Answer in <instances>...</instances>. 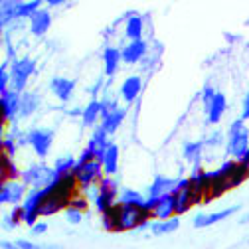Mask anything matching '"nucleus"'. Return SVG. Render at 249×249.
<instances>
[{
	"instance_id": "nucleus-47",
	"label": "nucleus",
	"mask_w": 249,
	"mask_h": 249,
	"mask_svg": "<svg viewBox=\"0 0 249 249\" xmlns=\"http://www.w3.org/2000/svg\"><path fill=\"white\" fill-rule=\"evenodd\" d=\"M70 117H83V109H70V111H66Z\"/></svg>"
},
{
	"instance_id": "nucleus-50",
	"label": "nucleus",
	"mask_w": 249,
	"mask_h": 249,
	"mask_svg": "<svg viewBox=\"0 0 249 249\" xmlns=\"http://www.w3.org/2000/svg\"><path fill=\"white\" fill-rule=\"evenodd\" d=\"M239 224H249V212H247L243 217H239Z\"/></svg>"
},
{
	"instance_id": "nucleus-38",
	"label": "nucleus",
	"mask_w": 249,
	"mask_h": 249,
	"mask_svg": "<svg viewBox=\"0 0 249 249\" xmlns=\"http://www.w3.org/2000/svg\"><path fill=\"white\" fill-rule=\"evenodd\" d=\"M64 215H66V222H68L70 226H77V224L83 222V212L73 210V208H68V210L64 212Z\"/></svg>"
},
{
	"instance_id": "nucleus-35",
	"label": "nucleus",
	"mask_w": 249,
	"mask_h": 249,
	"mask_svg": "<svg viewBox=\"0 0 249 249\" xmlns=\"http://www.w3.org/2000/svg\"><path fill=\"white\" fill-rule=\"evenodd\" d=\"M0 144H2V152H4V154H8L10 159H12L14 154H16V148H18V141H16V137H14L12 133L4 135V137H2V142H0Z\"/></svg>"
},
{
	"instance_id": "nucleus-49",
	"label": "nucleus",
	"mask_w": 249,
	"mask_h": 249,
	"mask_svg": "<svg viewBox=\"0 0 249 249\" xmlns=\"http://www.w3.org/2000/svg\"><path fill=\"white\" fill-rule=\"evenodd\" d=\"M50 8H57V6H61V4H64V0H48V2H46Z\"/></svg>"
},
{
	"instance_id": "nucleus-23",
	"label": "nucleus",
	"mask_w": 249,
	"mask_h": 249,
	"mask_svg": "<svg viewBox=\"0 0 249 249\" xmlns=\"http://www.w3.org/2000/svg\"><path fill=\"white\" fill-rule=\"evenodd\" d=\"M99 119H101V99H91L87 107L83 109L81 123H83V127H95Z\"/></svg>"
},
{
	"instance_id": "nucleus-8",
	"label": "nucleus",
	"mask_w": 249,
	"mask_h": 249,
	"mask_svg": "<svg viewBox=\"0 0 249 249\" xmlns=\"http://www.w3.org/2000/svg\"><path fill=\"white\" fill-rule=\"evenodd\" d=\"M176 215V200H174V194H166V196H160L157 198V204L152 208V217L157 222H166L170 217Z\"/></svg>"
},
{
	"instance_id": "nucleus-18",
	"label": "nucleus",
	"mask_w": 249,
	"mask_h": 249,
	"mask_svg": "<svg viewBox=\"0 0 249 249\" xmlns=\"http://www.w3.org/2000/svg\"><path fill=\"white\" fill-rule=\"evenodd\" d=\"M184 160H188L192 166H202V154H204V141L186 142L182 148Z\"/></svg>"
},
{
	"instance_id": "nucleus-4",
	"label": "nucleus",
	"mask_w": 249,
	"mask_h": 249,
	"mask_svg": "<svg viewBox=\"0 0 249 249\" xmlns=\"http://www.w3.org/2000/svg\"><path fill=\"white\" fill-rule=\"evenodd\" d=\"M103 164H101V160H89V162H85V164H77L75 168H73V174H75V178H77V186L81 190H87V188H91V186H95V184H99L105 176H103Z\"/></svg>"
},
{
	"instance_id": "nucleus-3",
	"label": "nucleus",
	"mask_w": 249,
	"mask_h": 249,
	"mask_svg": "<svg viewBox=\"0 0 249 249\" xmlns=\"http://www.w3.org/2000/svg\"><path fill=\"white\" fill-rule=\"evenodd\" d=\"M36 71V59L32 57H20L10 64V89L16 93H24L28 79Z\"/></svg>"
},
{
	"instance_id": "nucleus-16",
	"label": "nucleus",
	"mask_w": 249,
	"mask_h": 249,
	"mask_svg": "<svg viewBox=\"0 0 249 249\" xmlns=\"http://www.w3.org/2000/svg\"><path fill=\"white\" fill-rule=\"evenodd\" d=\"M226 107H228V101H226V95L224 93H215V97L212 99V103L206 107V115H208V123L215 124L220 123L224 113H226Z\"/></svg>"
},
{
	"instance_id": "nucleus-44",
	"label": "nucleus",
	"mask_w": 249,
	"mask_h": 249,
	"mask_svg": "<svg viewBox=\"0 0 249 249\" xmlns=\"http://www.w3.org/2000/svg\"><path fill=\"white\" fill-rule=\"evenodd\" d=\"M89 160H97V159H95V154H93V152L85 146L83 152L79 154V159H77V164H85V162H89Z\"/></svg>"
},
{
	"instance_id": "nucleus-1",
	"label": "nucleus",
	"mask_w": 249,
	"mask_h": 249,
	"mask_svg": "<svg viewBox=\"0 0 249 249\" xmlns=\"http://www.w3.org/2000/svg\"><path fill=\"white\" fill-rule=\"evenodd\" d=\"M226 150L230 157H233L237 162L247 154L249 150V131L245 127V121L239 117L230 124L228 131V142H226Z\"/></svg>"
},
{
	"instance_id": "nucleus-29",
	"label": "nucleus",
	"mask_w": 249,
	"mask_h": 249,
	"mask_svg": "<svg viewBox=\"0 0 249 249\" xmlns=\"http://www.w3.org/2000/svg\"><path fill=\"white\" fill-rule=\"evenodd\" d=\"M178 226H180V220H178V215H174L166 222H152L150 224V231H152V235H166V233L176 231Z\"/></svg>"
},
{
	"instance_id": "nucleus-36",
	"label": "nucleus",
	"mask_w": 249,
	"mask_h": 249,
	"mask_svg": "<svg viewBox=\"0 0 249 249\" xmlns=\"http://www.w3.org/2000/svg\"><path fill=\"white\" fill-rule=\"evenodd\" d=\"M8 83H10V68H8V61H2V66H0V95L10 91Z\"/></svg>"
},
{
	"instance_id": "nucleus-27",
	"label": "nucleus",
	"mask_w": 249,
	"mask_h": 249,
	"mask_svg": "<svg viewBox=\"0 0 249 249\" xmlns=\"http://www.w3.org/2000/svg\"><path fill=\"white\" fill-rule=\"evenodd\" d=\"M174 200H176V215H182L188 212L196 200H194V194L190 192V188H186V190H180V192H174Z\"/></svg>"
},
{
	"instance_id": "nucleus-46",
	"label": "nucleus",
	"mask_w": 249,
	"mask_h": 249,
	"mask_svg": "<svg viewBox=\"0 0 249 249\" xmlns=\"http://www.w3.org/2000/svg\"><path fill=\"white\" fill-rule=\"evenodd\" d=\"M101 85H103V77H99V79H97V83H95V85H93V87L89 89V93H91L93 97H95L97 93H99V87H101Z\"/></svg>"
},
{
	"instance_id": "nucleus-39",
	"label": "nucleus",
	"mask_w": 249,
	"mask_h": 249,
	"mask_svg": "<svg viewBox=\"0 0 249 249\" xmlns=\"http://www.w3.org/2000/svg\"><path fill=\"white\" fill-rule=\"evenodd\" d=\"M70 208L79 210V212H87V210H89V200H87L85 196H81V194H75V196L71 198V202H70Z\"/></svg>"
},
{
	"instance_id": "nucleus-48",
	"label": "nucleus",
	"mask_w": 249,
	"mask_h": 249,
	"mask_svg": "<svg viewBox=\"0 0 249 249\" xmlns=\"http://www.w3.org/2000/svg\"><path fill=\"white\" fill-rule=\"evenodd\" d=\"M2 249H20L16 241H2Z\"/></svg>"
},
{
	"instance_id": "nucleus-22",
	"label": "nucleus",
	"mask_w": 249,
	"mask_h": 249,
	"mask_svg": "<svg viewBox=\"0 0 249 249\" xmlns=\"http://www.w3.org/2000/svg\"><path fill=\"white\" fill-rule=\"evenodd\" d=\"M119 222H121V204H115L113 208H109V210L101 215V226H103L105 231H111V233L121 231Z\"/></svg>"
},
{
	"instance_id": "nucleus-17",
	"label": "nucleus",
	"mask_w": 249,
	"mask_h": 249,
	"mask_svg": "<svg viewBox=\"0 0 249 249\" xmlns=\"http://www.w3.org/2000/svg\"><path fill=\"white\" fill-rule=\"evenodd\" d=\"M123 61V55H121V50L119 48H105L103 50V66H105V75L107 77H113L119 70V64Z\"/></svg>"
},
{
	"instance_id": "nucleus-20",
	"label": "nucleus",
	"mask_w": 249,
	"mask_h": 249,
	"mask_svg": "<svg viewBox=\"0 0 249 249\" xmlns=\"http://www.w3.org/2000/svg\"><path fill=\"white\" fill-rule=\"evenodd\" d=\"M142 30H144V22H142V16L137 12L124 22V36H127L131 42L142 40Z\"/></svg>"
},
{
	"instance_id": "nucleus-42",
	"label": "nucleus",
	"mask_w": 249,
	"mask_h": 249,
	"mask_svg": "<svg viewBox=\"0 0 249 249\" xmlns=\"http://www.w3.org/2000/svg\"><path fill=\"white\" fill-rule=\"evenodd\" d=\"M215 93H217V91H213L212 85H206V87H204V91H202V103H204V109L212 103V99L215 97Z\"/></svg>"
},
{
	"instance_id": "nucleus-31",
	"label": "nucleus",
	"mask_w": 249,
	"mask_h": 249,
	"mask_svg": "<svg viewBox=\"0 0 249 249\" xmlns=\"http://www.w3.org/2000/svg\"><path fill=\"white\" fill-rule=\"evenodd\" d=\"M77 166V159L71 157V154H64V157H57L55 159V172L61 176V174H68V172H73V168Z\"/></svg>"
},
{
	"instance_id": "nucleus-28",
	"label": "nucleus",
	"mask_w": 249,
	"mask_h": 249,
	"mask_svg": "<svg viewBox=\"0 0 249 249\" xmlns=\"http://www.w3.org/2000/svg\"><path fill=\"white\" fill-rule=\"evenodd\" d=\"M0 8H2L0 10V24H2V28L16 22V8H18L16 0H2Z\"/></svg>"
},
{
	"instance_id": "nucleus-10",
	"label": "nucleus",
	"mask_w": 249,
	"mask_h": 249,
	"mask_svg": "<svg viewBox=\"0 0 249 249\" xmlns=\"http://www.w3.org/2000/svg\"><path fill=\"white\" fill-rule=\"evenodd\" d=\"M178 184V178H170V176H154L152 184L148 186V196L150 198H160V196H166V194H172L174 188Z\"/></svg>"
},
{
	"instance_id": "nucleus-19",
	"label": "nucleus",
	"mask_w": 249,
	"mask_h": 249,
	"mask_svg": "<svg viewBox=\"0 0 249 249\" xmlns=\"http://www.w3.org/2000/svg\"><path fill=\"white\" fill-rule=\"evenodd\" d=\"M40 103H42V99H40L38 93H34V91H24V93H22V103H20V117L26 119V117H30V115H34V113L38 111Z\"/></svg>"
},
{
	"instance_id": "nucleus-7",
	"label": "nucleus",
	"mask_w": 249,
	"mask_h": 249,
	"mask_svg": "<svg viewBox=\"0 0 249 249\" xmlns=\"http://www.w3.org/2000/svg\"><path fill=\"white\" fill-rule=\"evenodd\" d=\"M52 142H53V131L52 129H46V127H38V129H32L28 131V144L34 148V152L38 157H46L52 148Z\"/></svg>"
},
{
	"instance_id": "nucleus-12",
	"label": "nucleus",
	"mask_w": 249,
	"mask_h": 249,
	"mask_svg": "<svg viewBox=\"0 0 249 249\" xmlns=\"http://www.w3.org/2000/svg\"><path fill=\"white\" fill-rule=\"evenodd\" d=\"M73 89H75V81L68 79V77H52V81H50V91L64 103L71 99Z\"/></svg>"
},
{
	"instance_id": "nucleus-15",
	"label": "nucleus",
	"mask_w": 249,
	"mask_h": 249,
	"mask_svg": "<svg viewBox=\"0 0 249 249\" xmlns=\"http://www.w3.org/2000/svg\"><path fill=\"white\" fill-rule=\"evenodd\" d=\"M141 89H142V79L139 75H131V77H127L121 83L119 93H121V97L124 99V103H135L137 97L141 95Z\"/></svg>"
},
{
	"instance_id": "nucleus-43",
	"label": "nucleus",
	"mask_w": 249,
	"mask_h": 249,
	"mask_svg": "<svg viewBox=\"0 0 249 249\" xmlns=\"http://www.w3.org/2000/svg\"><path fill=\"white\" fill-rule=\"evenodd\" d=\"M46 231H48V224H46V222H36L32 228H30V235H32V237L44 235Z\"/></svg>"
},
{
	"instance_id": "nucleus-51",
	"label": "nucleus",
	"mask_w": 249,
	"mask_h": 249,
	"mask_svg": "<svg viewBox=\"0 0 249 249\" xmlns=\"http://www.w3.org/2000/svg\"><path fill=\"white\" fill-rule=\"evenodd\" d=\"M226 40H239V36H235V34H226Z\"/></svg>"
},
{
	"instance_id": "nucleus-33",
	"label": "nucleus",
	"mask_w": 249,
	"mask_h": 249,
	"mask_svg": "<svg viewBox=\"0 0 249 249\" xmlns=\"http://www.w3.org/2000/svg\"><path fill=\"white\" fill-rule=\"evenodd\" d=\"M22 224V206H14L8 213H4L2 217V228L4 230H14Z\"/></svg>"
},
{
	"instance_id": "nucleus-30",
	"label": "nucleus",
	"mask_w": 249,
	"mask_h": 249,
	"mask_svg": "<svg viewBox=\"0 0 249 249\" xmlns=\"http://www.w3.org/2000/svg\"><path fill=\"white\" fill-rule=\"evenodd\" d=\"M42 8V0H30V2H18V8H16V20H22V18H32L38 10Z\"/></svg>"
},
{
	"instance_id": "nucleus-37",
	"label": "nucleus",
	"mask_w": 249,
	"mask_h": 249,
	"mask_svg": "<svg viewBox=\"0 0 249 249\" xmlns=\"http://www.w3.org/2000/svg\"><path fill=\"white\" fill-rule=\"evenodd\" d=\"M117 109H121V107H119V103H117L115 99H111V97H103V99H101V119L109 117V115L115 113Z\"/></svg>"
},
{
	"instance_id": "nucleus-9",
	"label": "nucleus",
	"mask_w": 249,
	"mask_h": 249,
	"mask_svg": "<svg viewBox=\"0 0 249 249\" xmlns=\"http://www.w3.org/2000/svg\"><path fill=\"white\" fill-rule=\"evenodd\" d=\"M237 210H239V206H231V208H226V210H222V212H213V213H198V215H194L192 226H194V228H208V226H213V224H217V222H224L226 217L233 215Z\"/></svg>"
},
{
	"instance_id": "nucleus-32",
	"label": "nucleus",
	"mask_w": 249,
	"mask_h": 249,
	"mask_svg": "<svg viewBox=\"0 0 249 249\" xmlns=\"http://www.w3.org/2000/svg\"><path fill=\"white\" fill-rule=\"evenodd\" d=\"M144 200L146 198L133 188H124L119 196V204H123V206H141V204H144Z\"/></svg>"
},
{
	"instance_id": "nucleus-40",
	"label": "nucleus",
	"mask_w": 249,
	"mask_h": 249,
	"mask_svg": "<svg viewBox=\"0 0 249 249\" xmlns=\"http://www.w3.org/2000/svg\"><path fill=\"white\" fill-rule=\"evenodd\" d=\"M224 142V135H222V131H213L212 135H208L206 139H204V146H220Z\"/></svg>"
},
{
	"instance_id": "nucleus-26",
	"label": "nucleus",
	"mask_w": 249,
	"mask_h": 249,
	"mask_svg": "<svg viewBox=\"0 0 249 249\" xmlns=\"http://www.w3.org/2000/svg\"><path fill=\"white\" fill-rule=\"evenodd\" d=\"M99 196H103L111 204H117V198H119V182L115 178H111V176H105L99 182Z\"/></svg>"
},
{
	"instance_id": "nucleus-14",
	"label": "nucleus",
	"mask_w": 249,
	"mask_h": 249,
	"mask_svg": "<svg viewBox=\"0 0 249 249\" xmlns=\"http://www.w3.org/2000/svg\"><path fill=\"white\" fill-rule=\"evenodd\" d=\"M109 144H111L109 135L101 129V124H99V127L93 131V135H91V139H89V142H87V148H89L93 154H95L97 160H101L103 154H105V150L109 148Z\"/></svg>"
},
{
	"instance_id": "nucleus-2",
	"label": "nucleus",
	"mask_w": 249,
	"mask_h": 249,
	"mask_svg": "<svg viewBox=\"0 0 249 249\" xmlns=\"http://www.w3.org/2000/svg\"><path fill=\"white\" fill-rule=\"evenodd\" d=\"M20 180L26 186H30L32 190L34 188L36 190H44V188H48V186H52V184H55L59 180V174L55 172V168H50L48 164L40 162V164H30L28 168H24Z\"/></svg>"
},
{
	"instance_id": "nucleus-45",
	"label": "nucleus",
	"mask_w": 249,
	"mask_h": 249,
	"mask_svg": "<svg viewBox=\"0 0 249 249\" xmlns=\"http://www.w3.org/2000/svg\"><path fill=\"white\" fill-rule=\"evenodd\" d=\"M241 119L247 121L249 119V93H245V97L241 101Z\"/></svg>"
},
{
	"instance_id": "nucleus-41",
	"label": "nucleus",
	"mask_w": 249,
	"mask_h": 249,
	"mask_svg": "<svg viewBox=\"0 0 249 249\" xmlns=\"http://www.w3.org/2000/svg\"><path fill=\"white\" fill-rule=\"evenodd\" d=\"M16 245L20 249H57V245H40V243H32L28 239H16Z\"/></svg>"
},
{
	"instance_id": "nucleus-13",
	"label": "nucleus",
	"mask_w": 249,
	"mask_h": 249,
	"mask_svg": "<svg viewBox=\"0 0 249 249\" xmlns=\"http://www.w3.org/2000/svg\"><path fill=\"white\" fill-rule=\"evenodd\" d=\"M50 26H52V12L48 8H40L32 18H30V32L38 38L48 34Z\"/></svg>"
},
{
	"instance_id": "nucleus-24",
	"label": "nucleus",
	"mask_w": 249,
	"mask_h": 249,
	"mask_svg": "<svg viewBox=\"0 0 249 249\" xmlns=\"http://www.w3.org/2000/svg\"><path fill=\"white\" fill-rule=\"evenodd\" d=\"M101 164H103V170L107 176L115 174L119 170V146L115 142L109 144V148L105 150L103 154V159H101Z\"/></svg>"
},
{
	"instance_id": "nucleus-34",
	"label": "nucleus",
	"mask_w": 249,
	"mask_h": 249,
	"mask_svg": "<svg viewBox=\"0 0 249 249\" xmlns=\"http://www.w3.org/2000/svg\"><path fill=\"white\" fill-rule=\"evenodd\" d=\"M245 178H249V176H247V168H245L243 162H237L235 170H233V172L230 174V178H228V182H230V190H231V188H237V186H239Z\"/></svg>"
},
{
	"instance_id": "nucleus-21",
	"label": "nucleus",
	"mask_w": 249,
	"mask_h": 249,
	"mask_svg": "<svg viewBox=\"0 0 249 249\" xmlns=\"http://www.w3.org/2000/svg\"><path fill=\"white\" fill-rule=\"evenodd\" d=\"M124 117H127V109H124V107L117 109V111H115V113H111L109 117L101 119V129H103L107 135H115V133L119 131V127L123 124Z\"/></svg>"
},
{
	"instance_id": "nucleus-53",
	"label": "nucleus",
	"mask_w": 249,
	"mask_h": 249,
	"mask_svg": "<svg viewBox=\"0 0 249 249\" xmlns=\"http://www.w3.org/2000/svg\"><path fill=\"white\" fill-rule=\"evenodd\" d=\"M245 26H249V20H247V22H245Z\"/></svg>"
},
{
	"instance_id": "nucleus-5",
	"label": "nucleus",
	"mask_w": 249,
	"mask_h": 249,
	"mask_svg": "<svg viewBox=\"0 0 249 249\" xmlns=\"http://www.w3.org/2000/svg\"><path fill=\"white\" fill-rule=\"evenodd\" d=\"M20 103H22V93H16L12 89L0 95V113H2V123L8 121L12 127H18Z\"/></svg>"
},
{
	"instance_id": "nucleus-6",
	"label": "nucleus",
	"mask_w": 249,
	"mask_h": 249,
	"mask_svg": "<svg viewBox=\"0 0 249 249\" xmlns=\"http://www.w3.org/2000/svg\"><path fill=\"white\" fill-rule=\"evenodd\" d=\"M28 196V186L22 180H8L0 186V204L22 206Z\"/></svg>"
},
{
	"instance_id": "nucleus-11",
	"label": "nucleus",
	"mask_w": 249,
	"mask_h": 249,
	"mask_svg": "<svg viewBox=\"0 0 249 249\" xmlns=\"http://www.w3.org/2000/svg\"><path fill=\"white\" fill-rule=\"evenodd\" d=\"M146 52H148V44L144 40H137V42H129L121 50V55H123V61L124 64H139L146 57Z\"/></svg>"
},
{
	"instance_id": "nucleus-25",
	"label": "nucleus",
	"mask_w": 249,
	"mask_h": 249,
	"mask_svg": "<svg viewBox=\"0 0 249 249\" xmlns=\"http://www.w3.org/2000/svg\"><path fill=\"white\" fill-rule=\"evenodd\" d=\"M0 176H2V182H8V180H20L22 176V170L16 168V164L12 162V159L8 154H0Z\"/></svg>"
},
{
	"instance_id": "nucleus-52",
	"label": "nucleus",
	"mask_w": 249,
	"mask_h": 249,
	"mask_svg": "<svg viewBox=\"0 0 249 249\" xmlns=\"http://www.w3.org/2000/svg\"><path fill=\"white\" fill-rule=\"evenodd\" d=\"M239 162H243V164H247V162H249V150H247V154H245V157H243Z\"/></svg>"
}]
</instances>
